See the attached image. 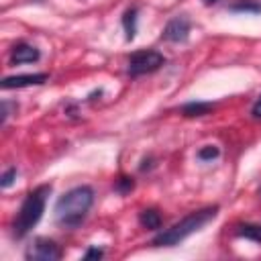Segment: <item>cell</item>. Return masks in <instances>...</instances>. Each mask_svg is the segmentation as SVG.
<instances>
[{
    "label": "cell",
    "mask_w": 261,
    "mask_h": 261,
    "mask_svg": "<svg viewBox=\"0 0 261 261\" xmlns=\"http://www.w3.org/2000/svg\"><path fill=\"white\" fill-rule=\"evenodd\" d=\"M94 204V190L90 186H77L65 192L55 204V218L61 226H77Z\"/></svg>",
    "instance_id": "obj_1"
},
{
    "label": "cell",
    "mask_w": 261,
    "mask_h": 261,
    "mask_svg": "<svg viewBox=\"0 0 261 261\" xmlns=\"http://www.w3.org/2000/svg\"><path fill=\"white\" fill-rule=\"evenodd\" d=\"M216 212H218V206H206V208H200V210L188 214L186 218H181L173 226L157 232L153 237V245L155 247H173V245L181 243L184 239H188L190 234L200 230L204 224H208L216 216Z\"/></svg>",
    "instance_id": "obj_2"
},
{
    "label": "cell",
    "mask_w": 261,
    "mask_h": 261,
    "mask_svg": "<svg viewBox=\"0 0 261 261\" xmlns=\"http://www.w3.org/2000/svg\"><path fill=\"white\" fill-rule=\"evenodd\" d=\"M51 194V186L45 184V186H39L35 188L33 192L27 194L16 218H14V224H12V232L16 239H22L43 216L45 212V202H47V196Z\"/></svg>",
    "instance_id": "obj_3"
},
{
    "label": "cell",
    "mask_w": 261,
    "mask_h": 261,
    "mask_svg": "<svg viewBox=\"0 0 261 261\" xmlns=\"http://www.w3.org/2000/svg\"><path fill=\"white\" fill-rule=\"evenodd\" d=\"M165 63V57L159 51L153 49H143L137 51L128 57V73L130 75H145V73H153L157 71L161 65Z\"/></svg>",
    "instance_id": "obj_4"
},
{
    "label": "cell",
    "mask_w": 261,
    "mask_h": 261,
    "mask_svg": "<svg viewBox=\"0 0 261 261\" xmlns=\"http://www.w3.org/2000/svg\"><path fill=\"white\" fill-rule=\"evenodd\" d=\"M24 257L29 261H57V259H61V249L55 241L39 237L29 245Z\"/></svg>",
    "instance_id": "obj_5"
},
{
    "label": "cell",
    "mask_w": 261,
    "mask_h": 261,
    "mask_svg": "<svg viewBox=\"0 0 261 261\" xmlns=\"http://www.w3.org/2000/svg\"><path fill=\"white\" fill-rule=\"evenodd\" d=\"M190 29H192V22L186 14H179V16H173L165 29H163V39L171 41V43H181L188 39L190 35Z\"/></svg>",
    "instance_id": "obj_6"
},
{
    "label": "cell",
    "mask_w": 261,
    "mask_h": 261,
    "mask_svg": "<svg viewBox=\"0 0 261 261\" xmlns=\"http://www.w3.org/2000/svg\"><path fill=\"white\" fill-rule=\"evenodd\" d=\"M47 73H24V75H10L2 80V88L4 90H12V88H27V86H39L47 82Z\"/></svg>",
    "instance_id": "obj_7"
},
{
    "label": "cell",
    "mask_w": 261,
    "mask_h": 261,
    "mask_svg": "<svg viewBox=\"0 0 261 261\" xmlns=\"http://www.w3.org/2000/svg\"><path fill=\"white\" fill-rule=\"evenodd\" d=\"M41 57L39 49L33 47V45H27V43H18L12 47V53H10V61L16 65V63H33Z\"/></svg>",
    "instance_id": "obj_8"
},
{
    "label": "cell",
    "mask_w": 261,
    "mask_h": 261,
    "mask_svg": "<svg viewBox=\"0 0 261 261\" xmlns=\"http://www.w3.org/2000/svg\"><path fill=\"white\" fill-rule=\"evenodd\" d=\"M139 222L149 230H157V228H161V214L155 208H145L139 214Z\"/></svg>",
    "instance_id": "obj_9"
},
{
    "label": "cell",
    "mask_w": 261,
    "mask_h": 261,
    "mask_svg": "<svg viewBox=\"0 0 261 261\" xmlns=\"http://www.w3.org/2000/svg\"><path fill=\"white\" fill-rule=\"evenodd\" d=\"M214 108L212 102H188L181 106V114L184 116H204Z\"/></svg>",
    "instance_id": "obj_10"
},
{
    "label": "cell",
    "mask_w": 261,
    "mask_h": 261,
    "mask_svg": "<svg viewBox=\"0 0 261 261\" xmlns=\"http://www.w3.org/2000/svg\"><path fill=\"white\" fill-rule=\"evenodd\" d=\"M237 234H239V237H245V239H249V241L261 243V224H253V222L239 224V226H237Z\"/></svg>",
    "instance_id": "obj_11"
},
{
    "label": "cell",
    "mask_w": 261,
    "mask_h": 261,
    "mask_svg": "<svg viewBox=\"0 0 261 261\" xmlns=\"http://www.w3.org/2000/svg\"><path fill=\"white\" fill-rule=\"evenodd\" d=\"M122 27H124L126 39L130 41V39L135 37V33H137V8H135V6L124 12V16H122Z\"/></svg>",
    "instance_id": "obj_12"
},
{
    "label": "cell",
    "mask_w": 261,
    "mask_h": 261,
    "mask_svg": "<svg viewBox=\"0 0 261 261\" xmlns=\"http://www.w3.org/2000/svg\"><path fill=\"white\" fill-rule=\"evenodd\" d=\"M230 10H234V12H261V2H255V0H237L234 4H230Z\"/></svg>",
    "instance_id": "obj_13"
},
{
    "label": "cell",
    "mask_w": 261,
    "mask_h": 261,
    "mask_svg": "<svg viewBox=\"0 0 261 261\" xmlns=\"http://www.w3.org/2000/svg\"><path fill=\"white\" fill-rule=\"evenodd\" d=\"M218 155H220V149H218V147H214V145H206V147H202V149L198 151V159H202V161L216 159Z\"/></svg>",
    "instance_id": "obj_14"
},
{
    "label": "cell",
    "mask_w": 261,
    "mask_h": 261,
    "mask_svg": "<svg viewBox=\"0 0 261 261\" xmlns=\"http://www.w3.org/2000/svg\"><path fill=\"white\" fill-rule=\"evenodd\" d=\"M133 188H135V181H133V177L120 175V177L116 179V190H118L120 194H126V192H130Z\"/></svg>",
    "instance_id": "obj_15"
},
{
    "label": "cell",
    "mask_w": 261,
    "mask_h": 261,
    "mask_svg": "<svg viewBox=\"0 0 261 261\" xmlns=\"http://www.w3.org/2000/svg\"><path fill=\"white\" fill-rule=\"evenodd\" d=\"M14 177H16V167H10V169H6V171L2 173V177H0V186H2V188H8V186H12Z\"/></svg>",
    "instance_id": "obj_16"
},
{
    "label": "cell",
    "mask_w": 261,
    "mask_h": 261,
    "mask_svg": "<svg viewBox=\"0 0 261 261\" xmlns=\"http://www.w3.org/2000/svg\"><path fill=\"white\" fill-rule=\"evenodd\" d=\"M104 255V251L102 249H96V247H90L86 253H84V259H100Z\"/></svg>",
    "instance_id": "obj_17"
},
{
    "label": "cell",
    "mask_w": 261,
    "mask_h": 261,
    "mask_svg": "<svg viewBox=\"0 0 261 261\" xmlns=\"http://www.w3.org/2000/svg\"><path fill=\"white\" fill-rule=\"evenodd\" d=\"M253 116H255V118H261V96H259L257 102L253 104Z\"/></svg>",
    "instance_id": "obj_18"
},
{
    "label": "cell",
    "mask_w": 261,
    "mask_h": 261,
    "mask_svg": "<svg viewBox=\"0 0 261 261\" xmlns=\"http://www.w3.org/2000/svg\"><path fill=\"white\" fill-rule=\"evenodd\" d=\"M204 2H206V4H214L216 0H204Z\"/></svg>",
    "instance_id": "obj_19"
}]
</instances>
